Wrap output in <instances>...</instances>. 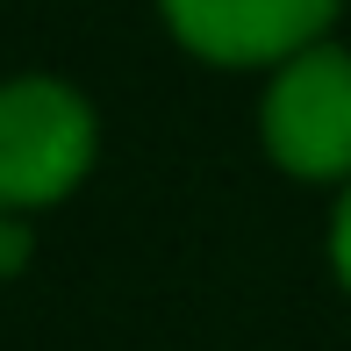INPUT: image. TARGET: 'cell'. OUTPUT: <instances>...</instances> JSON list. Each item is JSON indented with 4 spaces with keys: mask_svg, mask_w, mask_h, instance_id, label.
I'll use <instances>...</instances> for the list:
<instances>
[{
    "mask_svg": "<svg viewBox=\"0 0 351 351\" xmlns=\"http://www.w3.org/2000/svg\"><path fill=\"white\" fill-rule=\"evenodd\" d=\"M93 165V108L65 79L0 86V215L65 201Z\"/></svg>",
    "mask_w": 351,
    "mask_h": 351,
    "instance_id": "6da1fadb",
    "label": "cell"
},
{
    "mask_svg": "<svg viewBox=\"0 0 351 351\" xmlns=\"http://www.w3.org/2000/svg\"><path fill=\"white\" fill-rule=\"evenodd\" d=\"M22 258H29V230L14 215H0V273H14Z\"/></svg>",
    "mask_w": 351,
    "mask_h": 351,
    "instance_id": "5b68a950",
    "label": "cell"
},
{
    "mask_svg": "<svg viewBox=\"0 0 351 351\" xmlns=\"http://www.w3.org/2000/svg\"><path fill=\"white\" fill-rule=\"evenodd\" d=\"M265 151L294 180H344L351 172V51L315 43L287 58L265 86Z\"/></svg>",
    "mask_w": 351,
    "mask_h": 351,
    "instance_id": "7a4b0ae2",
    "label": "cell"
},
{
    "mask_svg": "<svg viewBox=\"0 0 351 351\" xmlns=\"http://www.w3.org/2000/svg\"><path fill=\"white\" fill-rule=\"evenodd\" d=\"M330 265H337V280L351 287V186H344L337 215H330Z\"/></svg>",
    "mask_w": 351,
    "mask_h": 351,
    "instance_id": "277c9868",
    "label": "cell"
},
{
    "mask_svg": "<svg viewBox=\"0 0 351 351\" xmlns=\"http://www.w3.org/2000/svg\"><path fill=\"white\" fill-rule=\"evenodd\" d=\"M165 29L208 65H287L315 51L337 0H158Z\"/></svg>",
    "mask_w": 351,
    "mask_h": 351,
    "instance_id": "3957f363",
    "label": "cell"
}]
</instances>
